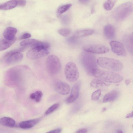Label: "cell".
<instances>
[{
    "label": "cell",
    "mask_w": 133,
    "mask_h": 133,
    "mask_svg": "<svg viewBox=\"0 0 133 133\" xmlns=\"http://www.w3.org/2000/svg\"><path fill=\"white\" fill-rule=\"evenodd\" d=\"M133 12V3L128 2L116 7L112 12L113 18L117 21H122L130 15Z\"/></svg>",
    "instance_id": "3"
},
{
    "label": "cell",
    "mask_w": 133,
    "mask_h": 133,
    "mask_svg": "<svg viewBox=\"0 0 133 133\" xmlns=\"http://www.w3.org/2000/svg\"><path fill=\"white\" fill-rule=\"evenodd\" d=\"M31 34L28 32H26L23 33L19 37L20 39H27L30 37Z\"/></svg>",
    "instance_id": "30"
},
{
    "label": "cell",
    "mask_w": 133,
    "mask_h": 133,
    "mask_svg": "<svg viewBox=\"0 0 133 133\" xmlns=\"http://www.w3.org/2000/svg\"><path fill=\"white\" fill-rule=\"evenodd\" d=\"M17 5V1H10L0 4V9L4 10H10L15 8Z\"/></svg>",
    "instance_id": "20"
},
{
    "label": "cell",
    "mask_w": 133,
    "mask_h": 133,
    "mask_svg": "<svg viewBox=\"0 0 133 133\" xmlns=\"http://www.w3.org/2000/svg\"><path fill=\"white\" fill-rule=\"evenodd\" d=\"M61 130V129L59 128L48 132L45 133H60Z\"/></svg>",
    "instance_id": "31"
},
{
    "label": "cell",
    "mask_w": 133,
    "mask_h": 133,
    "mask_svg": "<svg viewBox=\"0 0 133 133\" xmlns=\"http://www.w3.org/2000/svg\"><path fill=\"white\" fill-rule=\"evenodd\" d=\"M80 60L82 65L87 72L92 75L93 71L97 68V63L95 56L89 52L82 53L81 56Z\"/></svg>",
    "instance_id": "5"
},
{
    "label": "cell",
    "mask_w": 133,
    "mask_h": 133,
    "mask_svg": "<svg viewBox=\"0 0 133 133\" xmlns=\"http://www.w3.org/2000/svg\"><path fill=\"white\" fill-rule=\"evenodd\" d=\"M35 98L34 100L37 103H38L41 101L43 96V93L40 91H37L34 92Z\"/></svg>",
    "instance_id": "29"
},
{
    "label": "cell",
    "mask_w": 133,
    "mask_h": 133,
    "mask_svg": "<svg viewBox=\"0 0 133 133\" xmlns=\"http://www.w3.org/2000/svg\"><path fill=\"white\" fill-rule=\"evenodd\" d=\"M26 47H23L7 52L4 54L1 61L4 60L8 65H11L18 63L23 58V55L20 52L24 51Z\"/></svg>",
    "instance_id": "6"
},
{
    "label": "cell",
    "mask_w": 133,
    "mask_h": 133,
    "mask_svg": "<svg viewBox=\"0 0 133 133\" xmlns=\"http://www.w3.org/2000/svg\"><path fill=\"white\" fill-rule=\"evenodd\" d=\"M94 32L92 29H86L78 30L75 31L71 36V38L76 39L91 35Z\"/></svg>",
    "instance_id": "14"
},
{
    "label": "cell",
    "mask_w": 133,
    "mask_h": 133,
    "mask_svg": "<svg viewBox=\"0 0 133 133\" xmlns=\"http://www.w3.org/2000/svg\"><path fill=\"white\" fill-rule=\"evenodd\" d=\"M81 85V82L79 81L73 86L70 95L65 100L66 103L68 104L72 103L78 98L79 95Z\"/></svg>",
    "instance_id": "12"
},
{
    "label": "cell",
    "mask_w": 133,
    "mask_h": 133,
    "mask_svg": "<svg viewBox=\"0 0 133 133\" xmlns=\"http://www.w3.org/2000/svg\"><path fill=\"white\" fill-rule=\"evenodd\" d=\"M17 1L18 5L19 6H24L26 4V2L25 0H18Z\"/></svg>",
    "instance_id": "32"
},
{
    "label": "cell",
    "mask_w": 133,
    "mask_h": 133,
    "mask_svg": "<svg viewBox=\"0 0 133 133\" xmlns=\"http://www.w3.org/2000/svg\"><path fill=\"white\" fill-rule=\"evenodd\" d=\"M92 75L96 77L105 82L116 83L121 82L123 77L120 74L112 71H105L97 69L94 70Z\"/></svg>",
    "instance_id": "2"
},
{
    "label": "cell",
    "mask_w": 133,
    "mask_h": 133,
    "mask_svg": "<svg viewBox=\"0 0 133 133\" xmlns=\"http://www.w3.org/2000/svg\"><path fill=\"white\" fill-rule=\"evenodd\" d=\"M83 50L86 52L90 53L102 54L109 52V49L107 46L102 45L90 44L84 46Z\"/></svg>",
    "instance_id": "10"
},
{
    "label": "cell",
    "mask_w": 133,
    "mask_h": 133,
    "mask_svg": "<svg viewBox=\"0 0 133 133\" xmlns=\"http://www.w3.org/2000/svg\"><path fill=\"white\" fill-rule=\"evenodd\" d=\"M132 35H133V32H132Z\"/></svg>",
    "instance_id": "40"
},
{
    "label": "cell",
    "mask_w": 133,
    "mask_h": 133,
    "mask_svg": "<svg viewBox=\"0 0 133 133\" xmlns=\"http://www.w3.org/2000/svg\"><path fill=\"white\" fill-rule=\"evenodd\" d=\"M117 133H123L122 131L120 130H117Z\"/></svg>",
    "instance_id": "38"
},
{
    "label": "cell",
    "mask_w": 133,
    "mask_h": 133,
    "mask_svg": "<svg viewBox=\"0 0 133 133\" xmlns=\"http://www.w3.org/2000/svg\"><path fill=\"white\" fill-rule=\"evenodd\" d=\"M0 124L4 126L13 127L16 124L15 121L13 119L8 117H4L0 119Z\"/></svg>",
    "instance_id": "22"
},
{
    "label": "cell",
    "mask_w": 133,
    "mask_h": 133,
    "mask_svg": "<svg viewBox=\"0 0 133 133\" xmlns=\"http://www.w3.org/2000/svg\"><path fill=\"white\" fill-rule=\"evenodd\" d=\"M109 44L112 51L118 56L125 57L127 52L123 44L121 42L115 40L110 42Z\"/></svg>",
    "instance_id": "11"
},
{
    "label": "cell",
    "mask_w": 133,
    "mask_h": 133,
    "mask_svg": "<svg viewBox=\"0 0 133 133\" xmlns=\"http://www.w3.org/2000/svg\"><path fill=\"white\" fill-rule=\"evenodd\" d=\"M72 5L68 3L59 6L57 9V14L58 16L68 10L71 7Z\"/></svg>",
    "instance_id": "24"
},
{
    "label": "cell",
    "mask_w": 133,
    "mask_h": 133,
    "mask_svg": "<svg viewBox=\"0 0 133 133\" xmlns=\"http://www.w3.org/2000/svg\"><path fill=\"white\" fill-rule=\"evenodd\" d=\"M119 92L116 90L111 91L107 93L103 98L104 103L110 102L116 100L118 97Z\"/></svg>",
    "instance_id": "18"
},
{
    "label": "cell",
    "mask_w": 133,
    "mask_h": 133,
    "mask_svg": "<svg viewBox=\"0 0 133 133\" xmlns=\"http://www.w3.org/2000/svg\"><path fill=\"white\" fill-rule=\"evenodd\" d=\"M28 70L27 66L24 65L15 66L9 69L4 76L5 84L12 87L21 86L25 82Z\"/></svg>",
    "instance_id": "1"
},
{
    "label": "cell",
    "mask_w": 133,
    "mask_h": 133,
    "mask_svg": "<svg viewBox=\"0 0 133 133\" xmlns=\"http://www.w3.org/2000/svg\"><path fill=\"white\" fill-rule=\"evenodd\" d=\"M40 118L20 122L19 124L20 128L23 129H28L32 128L40 120Z\"/></svg>",
    "instance_id": "17"
},
{
    "label": "cell",
    "mask_w": 133,
    "mask_h": 133,
    "mask_svg": "<svg viewBox=\"0 0 133 133\" xmlns=\"http://www.w3.org/2000/svg\"><path fill=\"white\" fill-rule=\"evenodd\" d=\"M17 32V29L11 26L7 27L4 30L3 35L4 38L9 40L14 39Z\"/></svg>",
    "instance_id": "15"
},
{
    "label": "cell",
    "mask_w": 133,
    "mask_h": 133,
    "mask_svg": "<svg viewBox=\"0 0 133 133\" xmlns=\"http://www.w3.org/2000/svg\"><path fill=\"white\" fill-rule=\"evenodd\" d=\"M130 83V81L129 80H126L125 81V83L127 85H128Z\"/></svg>",
    "instance_id": "37"
},
{
    "label": "cell",
    "mask_w": 133,
    "mask_h": 133,
    "mask_svg": "<svg viewBox=\"0 0 133 133\" xmlns=\"http://www.w3.org/2000/svg\"><path fill=\"white\" fill-rule=\"evenodd\" d=\"M132 127H133V125H132Z\"/></svg>",
    "instance_id": "41"
},
{
    "label": "cell",
    "mask_w": 133,
    "mask_h": 133,
    "mask_svg": "<svg viewBox=\"0 0 133 133\" xmlns=\"http://www.w3.org/2000/svg\"><path fill=\"white\" fill-rule=\"evenodd\" d=\"M101 91L100 89H98L94 92L92 94L91 98L94 101H97L99 98L101 94Z\"/></svg>",
    "instance_id": "28"
},
{
    "label": "cell",
    "mask_w": 133,
    "mask_h": 133,
    "mask_svg": "<svg viewBox=\"0 0 133 133\" xmlns=\"http://www.w3.org/2000/svg\"><path fill=\"white\" fill-rule=\"evenodd\" d=\"M116 1V0L107 1L104 3L103 7L107 10H110L113 7Z\"/></svg>",
    "instance_id": "25"
},
{
    "label": "cell",
    "mask_w": 133,
    "mask_h": 133,
    "mask_svg": "<svg viewBox=\"0 0 133 133\" xmlns=\"http://www.w3.org/2000/svg\"><path fill=\"white\" fill-rule=\"evenodd\" d=\"M64 74L66 79L69 82L76 81L79 77V73L76 64L70 62L66 65L64 68Z\"/></svg>",
    "instance_id": "8"
},
{
    "label": "cell",
    "mask_w": 133,
    "mask_h": 133,
    "mask_svg": "<svg viewBox=\"0 0 133 133\" xmlns=\"http://www.w3.org/2000/svg\"><path fill=\"white\" fill-rule=\"evenodd\" d=\"M39 41L33 39H27L22 41L20 42V45L23 47L30 46L34 48L36 46Z\"/></svg>",
    "instance_id": "21"
},
{
    "label": "cell",
    "mask_w": 133,
    "mask_h": 133,
    "mask_svg": "<svg viewBox=\"0 0 133 133\" xmlns=\"http://www.w3.org/2000/svg\"><path fill=\"white\" fill-rule=\"evenodd\" d=\"M87 130L85 128L81 129L77 131L75 133H87Z\"/></svg>",
    "instance_id": "33"
},
{
    "label": "cell",
    "mask_w": 133,
    "mask_h": 133,
    "mask_svg": "<svg viewBox=\"0 0 133 133\" xmlns=\"http://www.w3.org/2000/svg\"><path fill=\"white\" fill-rule=\"evenodd\" d=\"M97 62L103 68L113 71H120L123 68V64L120 61L112 58L100 57L97 59Z\"/></svg>",
    "instance_id": "4"
},
{
    "label": "cell",
    "mask_w": 133,
    "mask_h": 133,
    "mask_svg": "<svg viewBox=\"0 0 133 133\" xmlns=\"http://www.w3.org/2000/svg\"><path fill=\"white\" fill-rule=\"evenodd\" d=\"M49 49L41 46L32 48L27 52L26 57L30 59H35L44 57L49 54Z\"/></svg>",
    "instance_id": "9"
},
{
    "label": "cell",
    "mask_w": 133,
    "mask_h": 133,
    "mask_svg": "<svg viewBox=\"0 0 133 133\" xmlns=\"http://www.w3.org/2000/svg\"><path fill=\"white\" fill-rule=\"evenodd\" d=\"M106 110V109L105 108H103L102 110V111L103 112H104V111H105Z\"/></svg>",
    "instance_id": "39"
},
{
    "label": "cell",
    "mask_w": 133,
    "mask_h": 133,
    "mask_svg": "<svg viewBox=\"0 0 133 133\" xmlns=\"http://www.w3.org/2000/svg\"><path fill=\"white\" fill-rule=\"evenodd\" d=\"M46 65L48 71L52 75L58 73L61 67L59 58L54 55H50L48 57L46 61Z\"/></svg>",
    "instance_id": "7"
},
{
    "label": "cell",
    "mask_w": 133,
    "mask_h": 133,
    "mask_svg": "<svg viewBox=\"0 0 133 133\" xmlns=\"http://www.w3.org/2000/svg\"><path fill=\"white\" fill-rule=\"evenodd\" d=\"M79 2L82 4H86L88 3L90 1L89 0H79Z\"/></svg>",
    "instance_id": "34"
},
{
    "label": "cell",
    "mask_w": 133,
    "mask_h": 133,
    "mask_svg": "<svg viewBox=\"0 0 133 133\" xmlns=\"http://www.w3.org/2000/svg\"><path fill=\"white\" fill-rule=\"evenodd\" d=\"M58 32L61 35L64 37H67L70 35L71 30L68 28H62L58 30Z\"/></svg>",
    "instance_id": "26"
},
{
    "label": "cell",
    "mask_w": 133,
    "mask_h": 133,
    "mask_svg": "<svg viewBox=\"0 0 133 133\" xmlns=\"http://www.w3.org/2000/svg\"><path fill=\"white\" fill-rule=\"evenodd\" d=\"M126 118H130L133 117V111L127 114L125 116Z\"/></svg>",
    "instance_id": "35"
},
{
    "label": "cell",
    "mask_w": 133,
    "mask_h": 133,
    "mask_svg": "<svg viewBox=\"0 0 133 133\" xmlns=\"http://www.w3.org/2000/svg\"><path fill=\"white\" fill-rule=\"evenodd\" d=\"M16 38L12 40H9L5 38H2L0 41V51L5 50L10 47L15 42Z\"/></svg>",
    "instance_id": "19"
},
{
    "label": "cell",
    "mask_w": 133,
    "mask_h": 133,
    "mask_svg": "<svg viewBox=\"0 0 133 133\" xmlns=\"http://www.w3.org/2000/svg\"><path fill=\"white\" fill-rule=\"evenodd\" d=\"M104 35L108 39H112L114 38L115 35V31L114 27L112 25L108 24L104 27Z\"/></svg>",
    "instance_id": "16"
},
{
    "label": "cell",
    "mask_w": 133,
    "mask_h": 133,
    "mask_svg": "<svg viewBox=\"0 0 133 133\" xmlns=\"http://www.w3.org/2000/svg\"><path fill=\"white\" fill-rule=\"evenodd\" d=\"M30 98L32 99H34L35 98V95L34 93L30 94Z\"/></svg>",
    "instance_id": "36"
},
{
    "label": "cell",
    "mask_w": 133,
    "mask_h": 133,
    "mask_svg": "<svg viewBox=\"0 0 133 133\" xmlns=\"http://www.w3.org/2000/svg\"><path fill=\"white\" fill-rule=\"evenodd\" d=\"M91 85L95 88H99L105 86H108V84L99 79H94L90 82Z\"/></svg>",
    "instance_id": "23"
},
{
    "label": "cell",
    "mask_w": 133,
    "mask_h": 133,
    "mask_svg": "<svg viewBox=\"0 0 133 133\" xmlns=\"http://www.w3.org/2000/svg\"><path fill=\"white\" fill-rule=\"evenodd\" d=\"M59 104L58 103L55 104L50 107L45 111V114L48 115L52 113L59 107Z\"/></svg>",
    "instance_id": "27"
},
{
    "label": "cell",
    "mask_w": 133,
    "mask_h": 133,
    "mask_svg": "<svg viewBox=\"0 0 133 133\" xmlns=\"http://www.w3.org/2000/svg\"><path fill=\"white\" fill-rule=\"evenodd\" d=\"M54 89L59 94L65 95L68 94L70 91V87L66 83L62 82H58L54 84Z\"/></svg>",
    "instance_id": "13"
}]
</instances>
